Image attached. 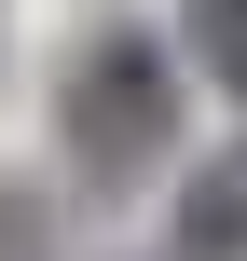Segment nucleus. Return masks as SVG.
Masks as SVG:
<instances>
[{
    "mask_svg": "<svg viewBox=\"0 0 247 261\" xmlns=\"http://www.w3.org/2000/svg\"><path fill=\"white\" fill-rule=\"evenodd\" d=\"M179 124H193V55L165 41V28H83V55H69V83H55V138H69V165L96 179V193H138L165 151H179Z\"/></svg>",
    "mask_w": 247,
    "mask_h": 261,
    "instance_id": "1",
    "label": "nucleus"
},
{
    "mask_svg": "<svg viewBox=\"0 0 247 261\" xmlns=\"http://www.w3.org/2000/svg\"><path fill=\"white\" fill-rule=\"evenodd\" d=\"M165 248H179V261H247V138H234V151H206V165L179 179Z\"/></svg>",
    "mask_w": 247,
    "mask_h": 261,
    "instance_id": "2",
    "label": "nucleus"
},
{
    "mask_svg": "<svg viewBox=\"0 0 247 261\" xmlns=\"http://www.w3.org/2000/svg\"><path fill=\"white\" fill-rule=\"evenodd\" d=\"M179 55L247 110V0H179Z\"/></svg>",
    "mask_w": 247,
    "mask_h": 261,
    "instance_id": "3",
    "label": "nucleus"
}]
</instances>
